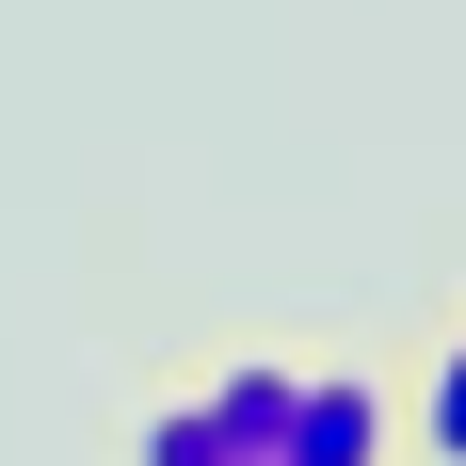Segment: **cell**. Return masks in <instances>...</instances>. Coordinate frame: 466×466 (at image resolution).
<instances>
[{"label":"cell","mask_w":466,"mask_h":466,"mask_svg":"<svg viewBox=\"0 0 466 466\" xmlns=\"http://www.w3.org/2000/svg\"><path fill=\"white\" fill-rule=\"evenodd\" d=\"M386 434H402V402H386L370 370H306V386H289L274 466H386Z\"/></svg>","instance_id":"cell-1"},{"label":"cell","mask_w":466,"mask_h":466,"mask_svg":"<svg viewBox=\"0 0 466 466\" xmlns=\"http://www.w3.org/2000/svg\"><path fill=\"white\" fill-rule=\"evenodd\" d=\"M289 386H306V354H226V370L193 386V402H209V434H226V466H274V434H289Z\"/></svg>","instance_id":"cell-2"},{"label":"cell","mask_w":466,"mask_h":466,"mask_svg":"<svg viewBox=\"0 0 466 466\" xmlns=\"http://www.w3.org/2000/svg\"><path fill=\"white\" fill-rule=\"evenodd\" d=\"M419 451H434V466H466V338L419 370Z\"/></svg>","instance_id":"cell-3"},{"label":"cell","mask_w":466,"mask_h":466,"mask_svg":"<svg viewBox=\"0 0 466 466\" xmlns=\"http://www.w3.org/2000/svg\"><path fill=\"white\" fill-rule=\"evenodd\" d=\"M145 466H226V434H209V402H161V419H145Z\"/></svg>","instance_id":"cell-4"}]
</instances>
